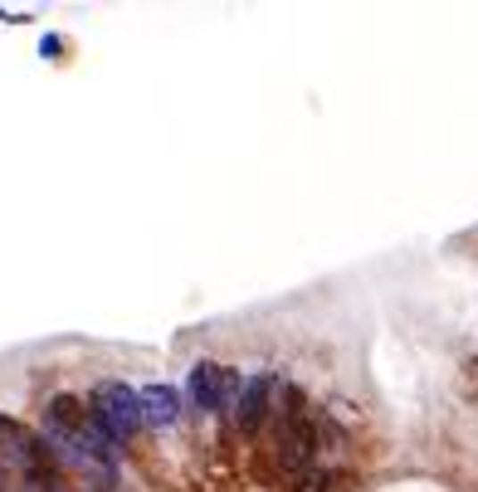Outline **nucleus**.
Here are the masks:
<instances>
[{
  "label": "nucleus",
  "mask_w": 478,
  "mask_h": 492,
  "mask_svg": "<svg viewBox=\"0 0 478 492\" xmlns=\"http://www.w3.org/2000/svg\"><path fill=\"white\" fill-rule=\"evenodd\" d=\"M239 390V375L235 371H225V365H215V361H201L191 371V400L201 405V410H225V400Z\"/></svg>",
  "instance_id": "f03ea898"
},
{
  "label": "nucleus",
  "mask_w": 478,
  "mask_h": 492,
  "mask_svg": "<svg viewBox=\"0 0 478 492\" xmlns=\"http://www.w3.org/2000/svg\"><path fill=\"white\" fill-rule=\"evenodd\" d=\"M88 424L98 429L108 444L137 434V429H142V400H137V390H132V385H122V381L98 385V390H93V400H88Z\"/></svg>",
  "instance_id": "f257e3e1"
},
{
  "label": "nucleus",
  "mask_w": 478,
  "mask_h": 492,
  "mask_svg": "<svg viewBox=\"0 0 478 492\" xmlns=\"http://www.w3.org/2000/svg\"><path fill=\"white\" fill-rule=\"evenodd\" d=\"M137 400H142V424H176V414H181V395L171 385H147V390H137Z\"/></svg>",
  "instance_id": "20e7f679"
},
{
  "label": "nucleus",
  "mask_w": 478,
  "mask_h": 492,
  "mask_svg": "<svg viewBox=\"0 0 478 492\" xmlns=\"http://www.w3.org/2000/svg\"><path fill=\"white\" fill-rule=\"evenodd\" d=\"M268 400H274V381H268V375H254V381H244V390H239V424L249 429V434H254L259 424L268 420Z\"/></svg>",
  "instance_id": "7ed1b4c3"
},
{
  "label": "nucleus",
  "mask_w": 478,
  "mask_h": 492,
  "mask_svg": "<svg viewBox=\"0 0 478 492\" xmlns=\"http://www.w3.org/2000/svg\"><path fill=\"white\" fill-rule=\"evenodd\" d=\"M49 424L59 429V434H83V429H88V405L78 400V395H54V400H49Z\"/></svg>",
  "instance_id": "39448f33"
}]
</instances>
